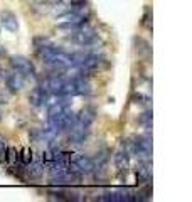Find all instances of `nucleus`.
I'll list each match as a JSON object with an SVG mask.
<instances>
[{
  "mask_svg": "<svg viewBox=\"0 0 192 202\" xmlns=\"http://www.w3.org/2000/svg\"><path fill=\"white\" fill-rule=\"evenodd\" d=\"M69 39L73 40L74 44H78V46L89 47V46H95V44H96L98 32H96V29H93V27L84 25V27H81V29L71 32V37Z\"/></svg>",
  "mask_w": 192,
  "mask_h": 202,
  "instance_id": "f257e3e1",
  "label": "nucleus"
},
{
  "mask_svg": "<svg viewBox=\"0 0 192 202\" xmlns=\"http://www.w3.org/2000/svg\"><path fill=\"white\" fill-rule=\"evenodd\" d=\"M10 64L14 67L15 71H19V73L24 76L25 79L27 78H37V73H35V67L32 64V61L27 59V57L24 56H12L10 57Z\"/></svg>",
  "mask_w": 192,
  "mask_h": 202,
  "instance_id": "f03ea898",
  "label": "nucleus"
},
{
  "mask_svg": "<svg viewBox=\"0 0 192 202\" xmlns=\"http://www.w3.org/2000/svg\"><path fill=\"white\" fill-rule=\"evenodd\" d=\"M3 81H5V86L10 93H19L25 84V78L19 71H15L14 67L10 71H7V73H3Z\"/></svg>",
  "mask_w": 192,
  "mask_h": 202,
  "instance_id": "7ed1b4c3",
  "label": "nucleus"
},
{
  "mask_svg": "<svg viewBox=\"0 0 192 202\" xmlns=\"http://www.w3.org/2000/svg\"><path fill=\"white\" fill-rule=\"evenodd\" d=\"M52 101V94L46 93L44 89L41 88H34L32 91L29 93V103L30 106H35V108H41V106H49V103Z\"/></svg>",
  "mask_w": 192,
  "mask_h": 202,
  "instance_id": "20e7f679",
  "label": "nucleus"
},
{
  "mask_svg": "<svg viewBox=\"0 0 192 202\" xmlns=\"http://www.w3.org/2000/svg\"><path fill=\"white\" fill-rule=\"evenodd\" d=\"M128 163H130V153L125 148H122L120 152L115 153V165H117L118 175L122 180H127V174H128Z\"/></svg>",
  "mask_w": 192,
  "mask_h": 202,
  "instance_id": "39448f33",
  "label": "nucleus"
},
{
  "mask_svg": "<svg viewBox=\"0 0 192 202\" xmlns=\"http://www.w3.org/2000/svg\"><path fill=\"white\" fill-rule=\"evenodd\" d=\"M71 162H74L76 167L79 168V172H81L83 175L93 174V170H95V162H93V158H89V157H86V155L73 153L71 155Z\"/></svg>",
  "mask_w": 192,
  "mask_h": 202,
  "instance_id": "423d86ee",
  "label": "nucleus"
},
{
  "mask_svg": "<svg viewBox=\"0 0 192 202\" xmlns=\"http://www.w3.org/2000/svg\"><path fill=\"white\" fill-rule=\"evenodd\" d=\"M0 24L3 25V29H7L8 32H17L19 30V20L17 15L10 10H2L0 12Z\"/></svg>",
  "mask_w": 192,
  "mask_h": 202,
  "instance_id": "0eeeda50",
  "label": "nucleus"
},
{
  "mask_svg": "<svg viewBox=\"0 0 192 202\" xmlns=\"http://www.w3.org/2000/svg\"><path fill=\"white\" fill-rule=\"evenodd\" d=\"M44 162L41 158H37V160H34L30 163L25 165V175H27V179H41L42 175H44Z\"/></svg>",
  "mask_w": 192,
  "mask_h": 202,
  "instance_id": "6e6552de",
  "label": "nucleus"
},
{
  "mask_svg": "<svg viewBox=\"0 0 192 202\" xmlns=\"http://www.w3.org/2000/svg\"><path fill=\"white\" fill-rule=\"evenodd\" d=\"M76 120H78L79 123L86 125V127H91L93 121L96 120V111H95V108H91V106L83 108V110L79 111V115H76Z\"/></svg>",
  "mask_w": 192,
  "mask_h": 202,
  "instance_id": "1a4fd4ad",
  "label": "nucleus"
},
{
  "mask_svg": "<svg viewBox=\"0 0 192 202\" xmlns=\"http://www.w3.org/2000/svg\"><path fill=\"white\" fill-rule=\"evenodd\" d=\"M138 123L143 125L147 130H150V127H152V111H150V110L143 111V113L138 116Z\"/></svg>",
  "mask_w": 192,
  "mask_h": 202,
  "instance_id": "9d476101",
  "label": "nucleus"
},
{
  "mask_svg": "<svg viewBox=\"0 0 192 202\" xmlns=\"http://www.w3.org/2000/svg\"><path fill=\"white\" fill-rule=\"evenodd\" d=\"M132 101L133 103H137V105H143V106H148L150 105V96H145V94H142V93H135L132 96Z\"/></svg>",
  "mask_w": 192,
  "mask_h": 202,
  "instance_id": "9b49d317",
  "label": "nucleus"
},
{
  "mask_svg": "<svg viewBox=\"0 0 192 202\" xmlns=\"http://www.w3.org/2000/svg\"><path fill=\"white\" fill-rule=\"evenodd\" d=\"M17 160V148L15 147H7V155H5V163L14 165Z\"/></svg>",
  "mask_w": 192,
  "mask_h": 202,
  "instance_id": "f8f14e48",
  "label": "nucleus"
},
{
  "mask_svg": "<svg viewBox=\"0 0 192 202\" xmlns=\"http://www.w3.org/2000/svg\"><path fill=\"white\" fill-rule=\"evenodd\" d=\"M150 20H152V12H150V8L147 7L145 12H143V15H142V25L150 27Z\"/></svg>",
  "mask_w": 192,
  "mask_h": 202,
  "instance_id": "ddd939ff",
  "label": "nucleus"
},
{
  "mask_svg": "<svg viewBox=\"0 0 192 202\" xmlns=\"http://www.w3.org/2000/svg\"><path fill=\"white\" fill-rule=\"evenodd\" d=\"M5 155H7V143L0 145V163H5Z\"/></svg>",
  "mask_w": 192,
  "mask_h": 202,
  "instance_id": "4468645a",
  "label": "nucleus"
}]
</instances>
